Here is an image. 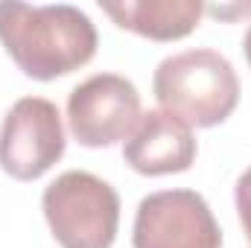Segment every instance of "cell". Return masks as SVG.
Instances as JSON below:
<instances>
[{
  "instance_id": "1",
  "label": "cell",
  "mask_w": 251,
  "mask_h": 248,
  "mask_svg": "<svg viewBox=\"0 0 251 248\" xmlns=\"http://www.w3.org/2000/svg\"><path fill=\"white\" fill-rule=\"evenodd\" d=\"M0 41L26 76L50 82L94 59L97 26L70 3L29 6L6 0L0 3Z\"/></svg>"
},
{
  "instance_id": "2",
  "label": "cell",
  "mask_w": 251,
  "mask_h": 248,
  "mask_svg": "<svg viewBox=\"0 0 251 248\" xmlns=\"http://www.w3.org/2000/svg\"><path fill=\"white\" fill-rule=\"evenodd\" d=\"M152 91L164 111L199 128L228 120L240 99L237 73L216 50H187L164 59L155 70Z\"/></svg>"
},
{
  "instance_id": "3",
  "label": "cell",
  "mask_w": 251,
  "mask_h": 248,
  "mask_svg": "<svg viewBox=\"0 0 251 248\" xmlns=\"http://www.w3.org/2000/svg\"><path fill=\"white\" fill-rule=\"evenodd\" d=\"M41 207L62 248H111L117 237L120 196L94 173H62L44 190Z\"/></svg>"
},
{
  "instance_id": "4",
  "label": "cell",
  "mask_w": 251,
  "mask_h": 248,
  "mask_svg": "<svg viewBox=\"0 0 251 248\" xmlns=\"http://www.w3.org/2000/svg\"><path fill=\"white\" fill-rule=\"evenodd\" d=\"M67 123L82 146H114L140 123V94L117 73H97L67 97Z\"/></svg>"
},
{
  "instance_id": "5",
  "label": "cell",
  "mask_w": 251,
  "mask_h": 248,
  "mask_svg": "<svg viewBox=\"0 0 251 248\" xmlns=\"http://www.w3.org/2000/svg\"><path fill=\"white\" fill-rule=\"evenodd\" d=\"M64 155L59 108L44 97L18 99L0 128V167L18 181L41 178Z\"/></svg>"
},
{
  "instance_id": "6",
  "label": "cell",
  "mask_w": 251,
  "mask_h": 248,
  "mask_svg": "<svg viewBox=\"0 0 251 248\" xmlns=\"http://www.w3.org/2000/svg\"><path fill=\"white\" fill-rule=\"evenodd\" d=\"M134 248H219L222 231L193 190H161L137 204Z\"/></svg>"
},
{
  "instance_id": "7",
  "label": "cell",
  "mask_w": 251,
  "mask_h": 248,
  "mask_svg": "<svg viewBox=\"0 0 251 248\" xmlns=\"http://www.w3.org/2000/svg\"><path fill=\"white\" fill-rule=\"evenodd\" d=\"M123 158L140 175L184 173L196 161V137L184 120L155 108L140 114V123L123 146Z\"/></svg>"
},
{
  "instance_id": "8",
  "label": "cell",
  "mask_w": 251,
  "mask_h": 248,
  "mask_svg": "<svg viewBox=\"0 0 251 248\" xmlns=\"http://www.w3.org/2000/svg\"><path fill=\"white\" fill-rule=\"evenodd\" d=\"M100 6L117 26L152 41L184 38L204 15L199 0H100Z\"/></svg>"
},
{
  "instance_id": "9",
  "label": "cell",
  "mask_w": 251,
  "mask_h": 248,
  "mask_svg": "<svg viewBox=\"0 0 251 248\" xmlns=\"http://www.w3.org/2000/svg\"><path fill=\"white\" fill-rule=\"evenodd\" d=\"M237 210H240V222L246 228V237L251 240V170H246L237 181Z\"/></svg>"
},
{
  "instance_id": "10",
  "label": "cell",
  "mask_w": 251,
  "mask_h": 248,
  "mask_svg": "<svg viewBox=\"0 0 251 248\" xmlns=\"http://www.w3.org/2000/svg\"><path fill=\"white\" fill-rule=\"evenodd\" d=\"M204 12L219 15V18H231V15H246V12H251V3L249 6H231V9H222V6H204Z\"/></svg>"
},
{
  "instance_id": "11",
  "label": "cell",
  "mask_w": 251,
  "mask_h": 248,
  "mask_svg": "<svg viewBox=\"0 0 251 248\" xmlns=\"http://www.w3.org/2000/svg\"><path fill=\"white\" fill-rule=\"evenodd\" d=\"M243 50H246V59H249V64H251V26H249V32H246V41H243Z\"/></svg>"
}]
</instances>
